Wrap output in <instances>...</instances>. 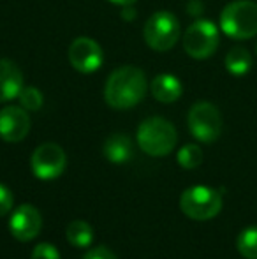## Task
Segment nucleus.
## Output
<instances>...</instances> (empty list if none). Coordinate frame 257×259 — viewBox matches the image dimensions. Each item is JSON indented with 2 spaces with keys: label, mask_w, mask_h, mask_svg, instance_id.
Masks as SVG:
<instances>
[{
  "label": "nucleus",
  "mask_w": 257,
  "mask_h": 259,
  "mask_svg": "<svg viewBox=\"0 0 257 259\" xmlns=\"http://www.w3.org/2000/svg\"><path fill=\"white\" fill-rule=\"evenodd\" d=\"M146 76L134 65H124L113 71L104 85V99L113 109H129L141 103L146 94Z\"/></svg>",
  "instance_id": "nucleus-1"
},
{
  "label": "nucleus",
  "mask_w": 257,
  "mask_h": 259,
  "mask_svg": "<svg viewBox=\"0 0 257 259\" xmlns=\"http://www.w3.org/2000/svg\"><path fill=\"white\" fill-rule=\"evenodd\" d=\"M178 141V134L171 122L162 116H150L137 127V145L146 155L164 157L171 154Z\"/></svg>",
  "instance_id": "nucleus-2"
},
{
  "label": "nucleus",
  "mask_w": 257,
  "mask_h": 259,
  "mask_svg": "<svg viewBox=\"0 0 257 259\" xmlns=\"http://www.w3.org/2000/svg\"><path fill=\"white\" fill-rule=\"evenodd\" d=\"M220 30L236 41L257 35V4L252 0H234L227 4L220 13Z\"/></svg>",
  "instance_id": "nucleus-3"
},
{
  "label": "nucleus",
  "mask_w": 257,
  "mask_h": 259,
  "mask_svg": "<svg viewBox=\"0 0 257 259\" xmlns=\"http://www.w3.org/2000/svg\"><path fill=\"white\" fill-rule=\"evenodd\" d=\"M180 208L192 221H210L222 210V194L208 185H194L182 192Z\"/></svg>",
  "instance_id": "nucleus-4"
},
{
  "label": "nucleus",
  "mask_w": 257,
  "mask_h": 259,
  "mask_svg": "<svg viewBox=\"0 0 257 259\" xmlns=\"http://www.w3.org/2000/svg\"><path fill=\"white\" fill-rule=\"evenodd\" d=\"M146 45L155 52H168L178 42L182 35L178 18L168 11H159L146 20L143 28Z\"/></svg>",
  "instance_id": "nucleus-5"
},
{
  "label": "nucleus",
  "mask_w": 257,
  "mask_h": 259,
  "mask_svg": "<svg viewBox=\"0 0 257 259\" xmlns=\"http://www.w3.org/2000/svg\"><path fill=\"white\" fill-rule=\"evenodd\" d=\"M190 134L201 143H213L222 133V116L215 104L208 101H199L189 111Z\"/></svg>",
  "instance_id": "nucleus-6"
},
{
  "label": "nucleus",
  "mask_w": 257,
  "mask_h": 259,
  "mask_svg": "<svg viewBox=\"0 0 257 259\" xmlns=\"http://www.w3.org/2000/svg\"><path fill=\"white\" fill-rule=\"evenodd\" d=\"M183 50L195 60H206L219 48V28L208 20H197L183 34Z\"/></svg>",
  "instance_id": "nucleus-7"
},
{
  "label": "nucleus",
  "mask_w": 257,
  "mask_h": 259,
  "mask_svg": "<svg viewBox=\"0 0 257 259\" xmlns=\"http://www.w3.org/2000/svg\"><path fill=\"white\" fill-rule=\"evenodd\" d=\"M67 155L64 148L57 143H42L34 150L30 159L32 173L39 180H55L65 171Z\"/></svg>",
  "instance_id": "nucleus-8"
},
{
  "label": "nucleus",
  "mask_w": 257,
  "mask_h": 259,
  "mask_svg": "<svg viewBox=\"0 0 257 259\" xmlns=\"http://www.w3.org/2000/svg\"><path fill=\"white\" fill-rule=\"evenodd\" d=\"M104 60L102 48L90 37H78L69 46V62L78 72L92 74L100 69Z\"/></svg>",
  "instance_id": "nucleus-9"
},
{
  "label": "nucleus",
  "mask_w": 257,
  "mask_h": 259,
  "mask_svg": "<svg viewBox=\"0 0 257 259\" xmlns=\"http://www.w3.org/2000/svg\"><path fill=\"white\" fill-rule=\"evenodd\" d=\"M42 228V217L34 205H21L9 219V231L18 242H30Z\"/></svg>",
  "instance_id": "nucleus-10"
},
{
  "label": "nucleus",
  "mask_w": 257,
  "mask_h": 259,
  "mask_svg": "<svg viewBox=\"0 0 257 259\" xmlns=\"http://www.w3.org/2000/svg\"><path fill=\"white\" fill-rule=\"evenodd\" d=\"M30 131V116L21 106H6L0 109V138L7 143L25 140Z\"/></svg>",
  "instance_id": "nucleus-11"
},
{
  "label": "nucleus",
  "mask_w": 257,
  "mask_h": 259,
  "mask_svg": "<svg viewBox=\"0 0 257 259\" xmlns=\"http://www.w3.org/2000/svg\"><path fill=\"white\" fill-rule=\"evenodd\" d=\"M23 87L21 69L14 62L0 58V103L16 99Z\"/></svg>",
  "instance_id": "nucleus-12"
},
{
  "label": "nucleus",
  "mask_w": 257,
  "mask_h": 259,
  "mask_svg": "<svg viewBox=\"0 0 257 259\" xmlns=\"http://www.w3.org/2000/svg\"><path fill=\"white\" fill-rule=\"evenodd\" d=\"M150 90H151V96H153L159 103H164V104L175 103L183 94L182 81H180L176 76L168 74V72L155 76L150 85Z\"/></svg>",
  "instance_id": "nucleus-13"
},
{
  "label": "nucleus",
  "mask_w": 257,
  "mask_h": 259,
  "mask_svg": "<svg viewBox=\"0 0 257 259\" xmlns=\"http://www.w3.org/2000/svg\"><path fill=\"white\" fill-rule=\"evenodd\" d=\"M104 157L113 164H125L132 157V143L125 134H113L104 143Z\"/></svg>",
  "instance_id": "nucleus-14"
},
{
  "label": "nucleus",
  "mask_w": 257,
  "mask_h": 259,
  "mask_svg": "<svg viewBox=\"0 0 257 259\" xmlns=\"http://www.w3.org/2000/svg\"><path fill=\"white\" fill-rule=\"evenodd\" d=\"M226 69L233 76H245L252 69V55L243 46H234L226 55Z\"/></svg>",
  "instance_id": "nucleus-15"
},
{
  "label": "nucleus",
  "mask_w": 257,
  "mask_h": 259,
  "mask_svg": "<svg viewBox=\"0 0 257 259\" xmlns=\"http://www.w3.org/2000/svg\"><path fill=\"white\" fill-rule=\"evenodd\" d=\"M67 242L76 249H86L93 242V229L85 221H72L67 226Z\"/></svg>",
  "instance_id": "nucleus-16"
},
{
  "label": "nucleus",
  "mask_w": 257,
  "mask_h": 259,
  "mask_svg": "<svg viewBox=\"0 0 257 259\" xmlns=\"http://www.w3.org/2000/svg\"><path fill=\"white\" fill-rule=\"evenodd\" d=\"M238 252L245 259H257V226L247 228L240 233L236 240Z\"/></svg>",
  "instance_id": "nucleus-17"
},
{
  "label": "nucleus",
  "mask_w": 257,
  "mask_h": 259,
  "mask_svg": "<svg viewBox=\"0 0 257 259\" xmlns=\"http://www.w3.org/2000/svg\"><path fill=\"white\" fill-rule=\"evenodd\" d=\"M176 160L183 169H195L202 162V150L197 145H185L178 150Z\"/></svg>",
  "instance_id": "nucleus-18"
},
{
  "label": "nucleus",
  "mask_w": 257,
  "mask_h": 259,
  "mask_svg": "<svg viewBox=\"0 0 257 259\" xmlns=\"http://www.w3.org/2000/svg\"><path fill=\"white\" fill-rule=\"evenodd\" d=\"M18 99H20V106L27 111H37L42 106V94L35 87H23Z\"/></svg>",
  "instance_id": "nucleus-19"
},
{
  "label": "nucleus",
  "mask_w": 257,
  "mask_h": 259,
  "mask_svg": "<svg viewBox=\"0 0 257 259\" xmlns=\"http://www.w3.org/2000/svg\"><path fill=\"white\" fill-rule=\"evenodd\" d=\"M32 259H60V252L52 243H39L32 250Z\"/></svg>",
  "instance_id": "nucleus-20"
},
{
  "label": "nucleus",
  "mask_w": 257,
  "mask_h": 259,
  "mask_svg": "<svg viewBox=\"0 0 257 259\" xmlns=\"http://www.w3.org/2000/svg\"><path fill=\"white\" fill-rule=\"evenodd\" d=\"M13 203H14V198H13V194H11V191L6 185L0 184V217H4V215H7L13 210Z\"/></svg>",
  "instance_id": "nucleus-21"
},
{
  "label": "nucleus",
  "mask_w": 257,
  "mask_h": 259,
  "mask_svg": "<svg viewBox=\"0 0 257 259\" xmlns=\"http://www.w3.org/2000/svg\"><path fill=\"white\" fill-rule=\"evenodd\" d=\"M83 259H118V257L115 256L108 247L99 245V247H95V249H90L88 252L83 256Z\"/></svg>",
  "instance_id": "nucleus-22"
},
{
  "label": "nucleus",
  "mask_w": 257,
  "mask_h": 259,
  "mask_svg": "<svg viewBox=\"0 0 257 259\" xmlns=\"http://www.w3.org/2000/svg\"><path fill=\"white\" fill-rule=\"evenodd\" d=\"M202 9H204V7H202L201 0H190L189 6H187V11H189L190 16H201Z\"/></svg>",
  "instance_id": "nucleus-23"
},
{
  "label": "nucleus",
  "mask_w": 257,
  "mask_h": 259,
  "mask_svg": "<svg viewBox=\"0 0 257 259\" xmlns=\"http://www.w3.org/2000/svg\"><path fill=\"white\" fill-rule=\"evenodd\" d=\"M122 16H124V20H134V16H136V9H134V6H125L124 11H122Z\"/></svg>",
  "instance_id": "nucleus-24"
},
{
  "label": "nucleus",
  "mask_w": 257,
  "mask_h": 259,
  "mask_svg": "<svg viewBox=\"0 0 257 259\" xmlns=\"http://www.w3.org/2000/svg\"><path fill=\"white\" fill-rule=\"evenodd\" d=\"M110 2L117 4V6L125 7V6H134V2H136V0H110Z\"/></svg>",
  "instance_id": "nucleus-25"
}]
</instances>
